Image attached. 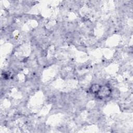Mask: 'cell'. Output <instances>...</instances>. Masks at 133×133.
<instances>
[{"instance_id":"cell-2","label":"cell","mask_w":133,"mask_h":133,"mask_svg":"<svg viewBox=\"0 0 133 133\" xmlns=\"http://www.w3.org/2000/svg\"><path fill=\"white\" fill-rule=\"evenodd\" d=\"M100 87V85L98 84H94L90 87V91L93 94H96Z\"/></svg>"},{"instance_id":"cell-1","label":"cell","mask_w":133,"mask_h":133,"mask_svg":"<svg viewBox=\"0 0 133 133\" xmlns=\"http://www.w3.org/2000/svg\"><path fill=\"white\" fill-rule=\"evenodd\" d=\"M112 94V89L108 85L100 86L98 91L95 94L97 98L99 99H103L109 97Z\"/></svg>"}]
</instances>
